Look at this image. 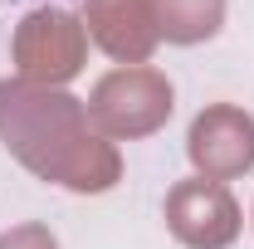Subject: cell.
<instances>
[{
    "instance_id": "obj_8",
    "label": "cell",
    "mask_w": 254,
    "mask_h": 249,
    "mask_svg": "<svg viewBox=\"0 0 254 249\" xmlns=\"http://www.w3.org/2000/svg\"><path fill=\"white\" fill-rule=\"evenodd\" d=\"M0 249H59V245L44 225H15V230L0 235Z\"/></svg>"
},
{
    "instance_id": "obj_1",
    "label": "cell",
    "mask_w": 254,
    "mask_h": 249,
    "mask_svg": "<svg viewBox=\"0 0 254 249\" xmlns=\"http://www.w3.org/2000/svg\"><path fill=\"white\" fill-rule=\"evenodd\" d=\"M0 137L30 171L68 190H108L118 181V156L88 137V108L49 83H0Z\"/></svg>"
},
{
    "instance_id": "obj_3",
    "label": "cell",
    "mask_w": 254,
    "mask_h": 249,
    "mask_svg": "<svg viewBox=\"0 0 254 249\" xmlns=\"http://www.w3.org/2000/svg\"><path fill=\"white\" fill-rule=\"evenodd\" d=\"M166 230L186 249H225L240 235V205L225 190V181L195 176L166 190Z\"/></svg>"
},
{
    "instance_id": "obj_2",
    "label": "cell",
    "mask_w": 254,
    "mask_h": 249,
    "mask_svg": "<svg viewBox=\"0 0 254 249\" xmlns=\"http://www.w3.org/2000/svg\"><path fill=\"white\" fill-rule=\"evenodd\" d=\"M171 118V83L147 63H123L98 78L88 98V123L103 137H147Z\"/></svg>"
},
{
    "instance_id": "obj_7",
    "label": "cell",
    "mask_w": 254,
    "mask_h": 249,
    "mask_svg": "<svg viewBox=\"0 0 254 249\" xmlns=\"http://www.w3.org/2000/svg\"><path fill=\"white\" fill-rule=\"evenodd\" d=\"M225 0H157V25L161 39L171 44H200L220 30Z\"/></svg>"
},
{
    "instance_id": "obj_4",
    "label": "cell",
    "mask_w": 254,
    "mask_h": 249,
    "mask_svg": "<svg viewBox=\"0 0 254 249\" xmlns=\"http://www.w3.org/2000/svg\"><path fill=\"white\" fill-rule=\"evenodd\" d=\"M186 152L200 176L210 181H230L245 176L254 166V118L235 103H210L195 123H190Z\"/></svg>"
},
{
    "instance_id": "obj_6",
    "label": "cell",
    "mask_w": 254,
    "mask_h": 249,
    "mask_svg": "<svg viewBox=\"0 0 254 249\" xmlns=\"http://www.w3.org/2000/svg\"><path fill=\"white\" fill-rule=\"evenodd\" d=\"M83 20H88V34L98 39V49H108L123 63H147L161 39L157 0H88Z\"/></svg>"
},
{
    "instance_id": "obj_5",
    "label": "cell",
    "mask_w": 254,
    "mask_h": 249,
    "mask_svg": "<svg viewBox=\"0 0 254 249\" xmlns=\"http://www.w3.org/2000/svg\"><path fill=\"white\" fill-rule=\"evenodd\" d=\"M15 63L30 83H64L83 63V25L64 10H34L15 34Z\"/></svg>"
}]
</instances>
